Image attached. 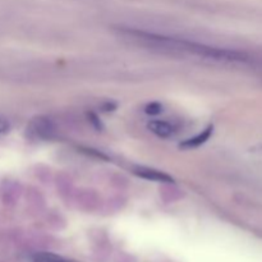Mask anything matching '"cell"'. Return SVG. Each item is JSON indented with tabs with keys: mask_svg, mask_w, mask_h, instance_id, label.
I'll return each instance as SVG.
<instances>
[{
	"mask_svg": "<svg viewBox=\"0 0 262 262\" xmlns=\"http://www.w3.org/2000/svg\"><path fill=\"white\" fill-rule=\"evenodd\" d=\"M148 129L160 138H170L176 135L177 129L171 123L165 120H151L147 124Z\"/></svg>",
	"mask_w": 262,
	"mask_h": 262,
	"instance_id": "cell-3",
	"label": "cell"
},
{
	"mask_svg": "<svg viewBox=\"0 0 262 262\" xmlns=\"http://www.w3.org/2000/svg\"><path fill=\"white\" fill-rule=\"evenodd\" d=\"M120 32L125 37H130L132 40L140 41L143 45L193 54V55L211 59V60L228 61V63H250V61L253 60L248 54L242 53V51L215 48V46H209L205 45V43L184 40V38H176L170 37V36L158 35V33H150L140 30H130V28H123V30H120Z\"/></svg>",
	"mask_w": 262,
	"mask_h": 262,
	"instance_id": "cell-1",
	"label": "cell"
},
{
	"mask_svg": "<svg viewBox=\"0 0 262 262\" xmlns=\"http://www.w3.org/2000/svg\"><path fill=\"white\" fill-rule=\"evenodd\" d=\"M211 132H212V127H209L207 129H205L204 132L200 133L199 136H196V137H193V138H189V140H187L186 142L182 143L181 147H183V148L197 147V146L202 145V143H205L207 140H209L210 136H211Z\"/></svg>",
	"mask_w": 262,
	"mask_h": 262,
	"instance_id": "cell-5",
	"label": "cell"
},
{
	"mask_svg": "<svg viewBox=\"0 0 262 262\" xmlns=\"http://www.w3.org/2000/svg\"><path fill=\"white\" fill-rule=\"evenodd\" d=\"M135 174L136 176L141 177L143 179H148V181L152 182H159V183H173V178L168 174L163 173V171L155 170V169H150V168H136L135 169Z\"/></svg>",
	"mask_w": 262,
	"mask_h": 262,
	"instance_id": "cell-2",
	"label": "cell"
},
{
	"mask_svg": "<svg viewBox=\"0 0 262 262\" xmlns=\"http://www.w3.org/2000/svg\"><path fill=\"white\" fill-rule=\"evenodd\" d=\"M160 110H161V106L159 104H156V102L150 104L147 107H146V113H147V114H158V113H160Z\"/></svg>",
	"mask_w": 262,
	"mask_h": 262,
	"instance_id": "cell-6",
	"label": "cell"
},
{
	"mask_svg": "<svg viewBox=\"0 0 262 262\" xmlns=\"http://www.w3.org/2000/svg\"><path fill=\"white\" fill-rule=\"evenodd\" d=\"M27 262H71L50 252H35L27 256Z\"/></svg>",
	"mask_w": 262,
	"mask_h": 262,
	"instance_id": "cell-4",
	"label": "cell"
},
{
	"mask_svg": "<svg viewBox=\"0 0 262 262\" xmlns=\"http://www.w3.org/2000/svg\"><path fill=\"white\" fill-rule=\"evenodd\" d=\"M8 130H9V123H8L4 118L0 117V135L7 133Z\"/></svg>",
	"mask_w": 262,
	"mask_h": 262,
	"instance_id": "cell-7",
	"label": "cell"
}]
</instances>
